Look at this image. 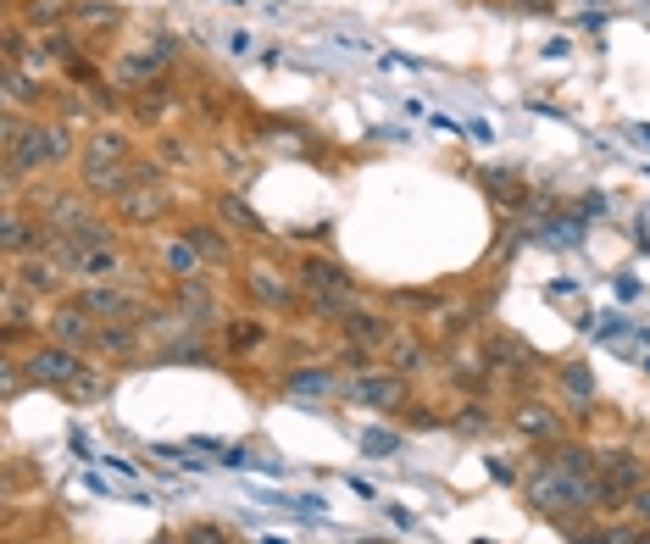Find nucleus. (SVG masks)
Instances as JSON below:
<instances>
[{"mask_svg":"<svg viewBox=\"0 0 650 544\" xmlns=\"http://www.w3.org/2000/svg\"><path fill=\"white\" fill-rule=\"evenodd\" d=\"M73 128L67 122H29L18 140L7 145V200H18V189H29V178H40V173H51V167H62V162H73Z\"/></svg>","mask_w":650,"mask_h":544,"instance_id":"1","label":"nucleus"},{"mask_svg":"<svg viewBox=\"0 0 650 544\" xmlns=\"http://www.w3.org/2000/svg\"><path fill=\"white\" fill-rule=\"evenodd\" d=\"M523 500H529V511H540V516H551V522L595 516V478L567 472V467H556V461L540 456V461L529 467V478H523Z\"/></svg>","mask_w":650,"mask_h":544,"instance_id":"2","label":"nucleus"},{"mask_svg":"<svg viewBox=\"0 0 650 544\" xmlns=\"http://www.w3.org/2000/svg\"><path fill=\"white\" fill-rule=\"evenodd\" d=\"M23 372H29L34 389H62L67 394L78 383V372H84V350H67L56 339H34L29 356H23Z\"/></svg>","mask_w":650,"mask_h":544,"instance_id":"3","label":"nucleus"},{"mask_svg":"<svg viewBox=\"0 0 650 544\" xmlns=\"http://www.w3.org/2000/svg\"><path fill=\"white\" fill-rule=\"evenodd\" d=\"M339 400L350 405H372V412H407L412 405V389L401 372H350L339 383Z\"/></svg>","mask_w":650,"mask_h":544,"instance_id":"4","label":"nucleus"},{"mask_svg":"<svg viewBox=\"0 0 650 544\" xmlns=\"http://www.w3.org/2000/svg\"><path fill=\"white\" fill-rule=\"evenodd\" d=\"M295 290L301 295H345V301H356V272L345 266V261H334V255H301V266H295Z\"/></svg>","mask_w":650,"mask_h":544,"instance_id":"5","label":"nucleus"},{"mask_svg":"<svg viewBox=\"0 0 650 544\" xmlns=\"http://www.w3.org/2000/svg\"><path fill=\"white\" fill-rule=\"evenodd\" d=\"M95 334H100V317H95L78 295H67V301L51 312V323H45V339H56V345H67V350H84V356H89Z\"/></svg>","mask_w":650,"mask_h":544,"instance_id":"6","label":"nucleus"},{"mask_svg":"<svg viewBox=\"0 0 650 544\" xmlns=\"http://www.w3.org/2000/svg\"><path fill=\"white\" fill-rule=\"evenodd\" d=\"M78 301H84L100 323H145V312H151L128 284H84Z\"/></svg>","mask_w":650,"mask_h":544,"instance_id":"7","label":"nucleus"},{"mask_svg":"<svg viewBox=\"0 0 650 544\" xmlns=\"http://www.w3.org/2000/svg\"><path fill=\"white\" fill-rule=\"evenodd\" d=\"M167 62H178V40H173V34H156L151 45L117 56V78H122V84H145V78H156Z\"/></svg>","mask_w":650,"mask_h":544,"instance_id":"8","label":"nucleus"},{"mask_svg":"<svg viewBox=\"0 0 650 544\" xmlns=\"http://www.w3.org/2000/svg\"><path fill=\"white\" fill-rule=\"evenodd\" d=\"M245 295H250L256 306H268V312H290V301H295L290 279H284L279 266H268V261H250V266H245Z\"/></svg>","mask_w":650,"mask_h":544,"instance_id":"9","label":"nucleus"},{"mask_svg":"<svg viewBox=\"0 0 650 544\" xmlns=\"http://www.w3.org/2000/svg\"><path fill=\"white\" fill-rule=\"evenodd\" d=\"M334 328H339V334H345L350 345H367V350H383L389 339L401 334L396 323H389L383 312H372V306H350V312H345V317H339Z\"/></svg>","mask_w":650,"mask_h":544,"instance_id":"10","label":"nucleus"},{"mask_svg":"<svg viewBox=\"0 0 650 544\" xmlns=\"http://www.w3.org/2000/svg\"><path fill=\"white\" fill-rule=\"evenodd\" d=\"M12 284L40 301V295H62L67 290V272L51 255H23V261H12Z\"/></svg>","mask_w":650,"mask_h":544,"instance_id":"11","label":"nucleus"},{"mask_svg":"<svg viewBox=\"0 0 650 544\" xmlns=\"http://www.w3.org/2000/svg\"><path fill=\"white\" fill-rule=\"evenodd\" d=\"M156 261H162L167 279H178V284H201V279H206V266H212V261H206V255H201L184 233H178V239L167 233V239L156 244Z\"/></svg>","mask_w":650,"mask_h":544,"instance_id":"12","label":"nucleus"},{"mask_svg":"<svg viewBox=\"0 0 650 544\" xmlns=\"http://www.w3.org/2000/svg\"><path fill=\"white\" fill-rule=\"evenodd\" d=\"M84 162L89 167H128V162H140V151H134V140H128L122 128H95L89 140H84Z\"/></svg>","mask_w":650,"mask_h":544,"instance_id":"13","label":"nucleus"},{"mask_svg":"<svg viewBox=\"0 0 650 544\" xmlns=\"http://www.w3.org/2000/svg\"><path fill=\"white\" fill-rule=\"evenodd\" d=\"M595 472H606V478H611V483H622L628 494L650 483V467H644L628 445H600V450H595Z\"/></svg>","mask_w":650,"mask_h":544,"instance_id":"14","label":"nucleus"},{"mask_svg":"<svg viewBox=\"0 0 650 544\" xmlns=\"http://www.w3.org/2000/svg\"><path fill=\"white\" fill-rule=\"evenodd\" d=\"M484 361H489L495 372H517V367H534L540 350H534L529 339H517V334L495 328V334H484Z\"/></svg>","mask_w":650,"mask_h":544,"instance_id":"15","label":"nucleus"},{"mask_svg":"<svg viewBox=\"0 0 650 544\" xmlns=\"http://www.w3.org/2000/svg\"><path fill=\"white\" fill-rule=\"evenodd\" d=\"M128 272H134V261H128L117 244H100L78 261V279L84 284H128Z\"/></svg>","mask_w":650,"mask_h":544,"instance_id":"16","label":"nucleus"},{"mask_svg":"<svg viewBox=\"0 0 650 544\" xmlns=\"http://www.w3.org/2000/svg\"><path fill=\"white\" fill-rule=\"evenodd\" d=\"M339 383H345V378H339L334 367H295V372H284L279 389H284L290 400H328V394H339Z\"/></svg>","mask_w":650,"mask_h":544,"instance_id":"17","label":"nucleus"},{"mask_svg":"<svg viewBox=\"0 0 650 544\" xmlns=\"http://www.w3.org/2000/svg\"><path fill=\"white\" fill-rule=\"evenodd\" d=\"M511 428L523 434V439H540V445H551V439H562V417L551 412L545 400H523L511 412Z\"/></svg>","mask_w":650,"mask_h":544,"instance_id":"18","label":"nucleus"},{"mask_svg":"<svg viewBox=\"0 0 650 544\" xmlns=\"http://www.w3.org/2000/svg\"><path fill=\"white\" fill-rule=\"evenodd\" d=\"M145 345V323H100V334H95V356H111V361H128Z\"/></svg>","mask_w":650,"mask_h":544,"instance_id":"19","label":"nucleus"},{"mask_svg":"<svg viewBox=\"0 0 650 544\" xmlns=\"http://www.w3.org/2000/svg\"><path fill=\"white\" fill-rule=\"evenodd\" d=\"M184 239H189L206 261H217V266H234V261H239V250H234V239L223 233V222H184Z\"/></svg>","mask_w":650,"mask_h":544,"instance_id":"20","label":"nucleus"},{"mask_svg":"<svg viewBox=\"0 0 650 544\" xmlns=\"http://www.w3.org/2000/svg\"><path fill=\"white\" fill-rule=\"evenodd\" d=\"M478 184H484V195H489L495 206H506V211H523V206H529V184L517 178V173H506V167L478 173Z\"/></svg>","mask_w":650,"mask_h":544,"instance_id":"21","label":"nucleus"},{"mask_svg":"<svg viewBox=\"0 0 650 544\" xmlns=\"http://www.w3.org/2000/svg\"><path fill=\"white\" fill-rule=\"evenodd\" d=\"M128 222H156L167 206H173V184H151V189H134V195H122L117 200Z\"/></svg>","mask_w":650,"mask_h":544,"instance_id":"22","label":"nucleus"},{"mask_svg":"<svg viewBox=\"0 0 650 544\" xmlns=\"http://www.w3.org/2000/svg\"><path fill=\"white\" fill-rule=\"evenodd\" d=\"M383 356H389V372H401V378H418V372L429 367V345H423V339H412L407 328L383 345Z\"/></svg>","mask_w":650,"mask_h":544,"instance_id":"23","label":"nucleus"},{"mask_svg":"<svg viewBox=\"0 0 650 544\" xmlns=\"http://www.w3.org/2000/svg\"><path fill=\"white\" fill-rule=\"evenodd\" d=\"M40 100H45L40 73H29V67H7V106H12V111H40Z\"/></svg>","mask_w":650,"mask_h":544,"instance_id":"24","label":"nucleus"},{"mask_svg":"<svg viewBox=\"0 0 650 544\" xmlns=\"http://www.w3.org/2000/svg\"><path fill=\"white\" fill-rule=\"evenodd\" d=\"M545 461H556V467H567V472L595 478V445H584V439H551V445H545Z\"/></svg>","mask_w":650,"mask_h":544,"instance_id":"25","label":"nucleus"},{"mask_svg":"<svg viewBox=\"0 0 650 544\" xmlns=\"http://www.w3.org/2000/svg\"><path fill=\"white\" fill-rule=\"evenodd\" d=\"M78 18V7H67V0H23V23L34 34H56V23Z\"/></svg>","mask_w":650,"mask_h":544,"instance_id":"26","label":"nucleus"},{"mask_svg":"<svg viewBox=\"0 0 650 544\" xmlns=\"http://www.w3.org/2000/svg\"><path fill=\"white\" fill-rule=\"evenodd\" d=\"M556 383L567 389V400H578V412H595V378L584 361H562L556 367Z\"/></svg>","mask_w":650,"mask_h":544,"instance_id":"27","label":"nucleus"},{"mask_svg":"<svg viewBox=\"0 0 650 544\" xmlns=\"http://www.w3.org/2000/svg\"><path fill=\"white\" fill-rule=\"evenodd\" d=\"M156 361H184V367H206V361H212V345H206L201 334H184V339H167V345L156 350Z\"/></svg>","mask_w":650,"mask_h":544,"instance_id":"28","label":"nucleus"},{"mask_svg":"<svg viewBox=\"0 0 650 544\" xmlns=\"http://www.w3.org/2000/svg\"><path fill=\"white\" fill-rule=\"evenodd\" d=\"M451 428H456V434H473V439H478V434H489V428H495V412H489L484 400H462V412L451 417Z\"/></svg>","mask_w":650,"mask_h":544,"instance_id":"29","label":"nucleus"},{"mask_svg":"<svg viewBox=\"0 0 650 544\" xmlns=\"http://www.w3.org/2000/svg\"><path fill=\"white\" fill-rule=\"evenodd\" d=\"M217 217H228V222H234L239 233H268V222L256 217V211H250V206H245L239 195H217Z\"/></svg>","mask_w":650,"mask_h":544,"instance_id":"30","label":"nucleus"},{"mask_svg":"<svg viewBox=\"0 0 650 544\" xmlns=\"http://www.w3.org/2000/svg\"><path fill=\"white\" fill-rule=\"evenodd\" d=\"M73 23H84V29H117V23H122V12H117V7H106V0H89V7L78 0V18H73Z\"/></svg>","mask_w":650,"mask_h":544,"instance_id":"31","label":"nucleus"},{"mask_svg":"<svg viewBox=\"0 0 650 544\" xmlns=\"http://www.w3.org/2000/svg\"><path fill=\"white\" fill-rule=\"evenodd\" d=\"M178 538H184V544H234V533H228V527H217V522H189Z\"/></svg>","mask_w":650,"mask_h":544,"instance_id":"32","label":"nucleus"},{"mask_svg":"<svg viewBox=\"0 0 650 544\" xmlns=\"http://www.w3.org/2000/svg\"><path fill=\"white\" fill-rule=\"evenodd\" d=\"M361 445H367V456L389 461V456L401 450V434H389V428H367V434H361Z\"/></svg>","mask_w":650,"mask_h":544,"instance_id":"33","label":"nucleus"},{"mask_svg":"<svg viewBox=\"0 0 650 544\" xmlns=\"http://www.w3.org/2000/svg\"><path fill=\"white\" fill-rule=\"evenodd\" d=\"M628 516H633V522H639V527H650V483H644V489H633V494H628Z\"/></svg>","mask_w":650,"mask_h":544,"instance_id":"34","label":"nucleus"},{"mask_svg":"<svg viewBox=\"0 0 650 544\" xmlns=\"http://www.w3.org/2000/svg\"><path fill=\"white\" fill-rule=\"evenodd\" d=\"M256 339H262V328H250V323H245V328H234V345H239V350H250Z\"/></svg>","mask_w":650,"mask_h":544,"instance_id":"35","label":"nucleus"},{"mask_svg":"<svg viewBox=\"0 0 650 544\" xmlns=\"http://www.w3.org/2000/svg\"><path fill=\"white\" fill-rule=\"evenodd\" d=\"M228 45H234V56H256V45H250V34H223Z\"/></svg>","mask_w":650,"mask_h":544,"instance_id":"36","label":"nucleus"},{"mask_svg":"<svg viewBox=\"0 0 650 544\" xmlns=\"http://www.w3.org/2000/svg\"><path fill=\"white\" fill-rule=\"evenodd\" d=\"M517 7H545V0H517Z\"/></svg>","mask_w":650,"mask_h":544,"instance_id":"37","label":"nucleus"},{"mask_svg":"<svg viewBox=\"0 0 650 544\" xmlns=\"http://www.w3.org/2000/svg\"><path fill=\"white\" fill-rule=\"evenodd\" d=\"M639 544H650V527H639Z\"/></svg>","mask_w":650,"mask_h":544,"instance_id":"38","label":"nucleus"},{"mask_svg":"<svg viewBox=\"0 0 650 544\" xmlns=\"http://www.w3.org/2000/svg\"><path fill=\"white\" fill-rule=\"evenodd\" d=\"M162 544H167V538H162ZM173 544H184V538H173Z\"/></svg>","mask_w":650,"mask_h":544,"instance_id":"39","label":"nucleus"}]
</instances>
